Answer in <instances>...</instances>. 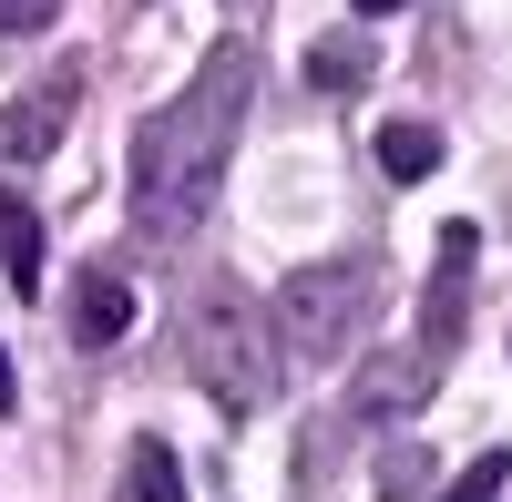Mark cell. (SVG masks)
Listing matches in <instances>:
<instances>
[{
    "label": "cell",
    "mask_w": 512,
    "mask_h": 502,
    "mask_svg": "<svg viewBox=\"0 0 512 502\" xmlns=\"http://www.w3.org/2000/svg\"><path fill=\"white\" fill-rule=\"evenodd\" d=\"M246 103H256V52L246 41H216V52L195 62V82L134 134V226L154 246H185L205 226L216 175H226V154L246 134Z\"/></svg>",
    "instance_id": "obj_1"
},
{
    "label": "cell",
    "mask_w": 512,
    "mask_h": 502,
    "mask_svg": "<svg viewBox=\"0 0 512 502\" xmlns=\"http://www.w3.org/2000/svg\"><path fill=\"white\" fill-rule=\"evenodd\" d=\"M185 369L195 390L226 410V421H246V410H267L277 380H287V349H277V318L246 298L236 277H205L195 308H185Z\"/></svg>",
    "instance_id": "obj_2"
},
{
    "label": "cell",
    "mask_w": 512,
    "mask_h": 502,
    "mask_svg": "<svg viewBox=\"0 0 512 502\" xmlns=\"http://www.w3.org/2000/svg\"><path fill=\"white\" fill-rule=\"evenodd\" d=\"M369 308H379V267L369 257H318V267H297L287 287H277V349L297 359V369H338L359 349V328H369Z\"/></svg>",
    "instance_id": "obj_3"
},
{
    "label": "cell",
    "mask_w": 512,
    "mask_h": 502,
    "mask_svg": "<svg viewBox=\"0 0 512 502\" xmlns=\"http://www.w3.org/2000/svg\"><path fill=\"white\" fill-rule=\"evenodd\" d=\"M72 93H82V62H62L52 82H31V93L11 103V123H0V144H11V164H41L62 144V123H72Z\"/></svg>",
    "instance_id": "obj_4"
},
{
    "label": "cell",
    "mask_w": 512,
    "mask_h": 502,
    "mask_svg": "<svg viewBox=\"0 0 512 502\" xmlns=\"http://www.w3.org/2000/svg\"><path fill=\"white\" fill-rule=\"evenodd\" d=\"M461 308H472V226H451V236H441L431 298H420V349H431V359H451V339H461Z\"/></svg>",
    "instance_id": "obj_5"
},
{
    "label": "cell",
    "mask_w": 512,
    "mask_h": 502,
    "mask_svg": "<svg viewBox=\"0 0 512 502\" xmlns=\"http://www.w3.org/2000/svg\"><path fill=\"white\" fill-rule=\"evenodd\" d=\"M123 328H134V287H123L113 267H82L72 277V339L82 349H113Z\"/></svg>",
    "instance_id": "obj_6"
},
{
    "label": "cell",
    "mask_w": 512,
    "mask_h": 502,
    "mask_svg": "<svg viewBox=\"0 0 512 502\" xmlns=\"http://www.w3.org/2000/svg\"><path fill=\"white\" fill-rule=\"evenodd\" d=\"M441 380V359L431 349H410V359H369V380H359V421H400V410H420Z\"/></svg>",
    "instance_id": "obj_7"
},
{
    "label": "cell",
    "mask_w": 512,
    "mask_h": 502,
    "mask_svg": "<svg viewBox=\"0 0 512 502\" xmlns=\"http://www.w3.org/2000/svg\"><path fill=\"white\" fill-rule=\"evenodd\" d=\"M0 267H11L21 298H41V216H31L21 195H0Z\"/></svg>",
    "instance_id": "obj_8"
},
{
    "label": "cell",
    "mask_w": 512,
    "mask_h": 502,
    "mask_svg": "<svg viewBox=\"0 0 512 502\" xmlns=\"http://www.w3.org/2000/svg\"><path fill=\"white\" fill-rule=\"evenodd\" d=\"M123 502H185V472H175V451H164V441H134V451H123Z\"/></svg>",
    "instance_id": "obj_9"
},
{
    "label": "cell",
    "mask_w": 512,
    "mask_h": 502,
    "mask_svg": "<svg viewBox=\"0 0 512 502\" xmlns=\"http://www.w3.org/2000/svg\"><path fill=\"white\" fill-rule=\"evenodd\" d=\"M379 164H390L400 185H420L441 164V134H431V123H379Z\"/></svg>",
    "instance_id": "obj_10"
},
{
    "label": "cell",
    "mask_w": 512,
    "mask_h": 502,
    "mask_svg": "<svg viewBox=\"0 0 512 502\" xmlns=\"http://www.w3.org/2000/svg\"><path fill=\"white\" fill-rule=\"evenodd\" d=\"M359 72H369V31H328L318 52H308V82H318V93H349Z\"/></svg>",
    "instance_id": "obj_11"
},
{
    "label": "cell",
    "mask_w": 512,
    "mask_h": 502,
    "mask_svg": "<svg viewBox=\"0 0 512 502\" xmlns=\"http://www.w3.org/2000/svg\"><path fill=\"white\" fill-rule=\"evenodd\" d=\"M502 482H512V462H502V451H482V462L461 472V482H451L441 502H502Z\"/></svg>",
    "instance_id": "obj_12"
},
{
    "label": "cell",
    "mask_w": 512,
    "mask_h": 502,
    "mask_svg": "<svg viewBox=\"0 0 512 502\" xmlns=\"http://www.w3.org/2000/svg\"><path fill=\"white\" fill-rule=\"evenodd\" d=\"M62 0H0V41H31V31H52Z\"/></svg>",
    "instance_id": "obj_13"
},
{
    "label": "cell",
    "mask_w": 512,
    "mask_h": 502,
    "mask_svg": "<svg viewBox=\"0 0 512 502\" xmlns=\"http://www.w3.org/2000/svg\"><path fill=\"white\" fill-rule=\"evenodd\" d=\"M379 482H390V502H410L420 482H431V462H420V451H390V462H379Z\"/></svg>",
    "instance_id": "obj_14"
},
{
    "label": "cell",
    "mask_w": 512,
    "mask_h": 502,
    "mask_svg": "<svg viewBox=\"0 0 512 502\" xmlns=\"http://www.w3.org/2000/svg\"><path fill=\"white\" fill-rule=\"evenodd\" d=\"M21 410V380H11V349H0V421H11Z\"/></svg>",
    "instance_id": "obj_15"
},
{
    "label": "cell",
    "mask_w": 512,
    "mask_h": 502,
    "mask_svg": "<svg viewBox=\"0 0 512 502\" xmlns=\"http://www.w3.org/2000/svg\"><path fill=\"white\" fill-rule=\"evenodd\" d=\"M349 11H400V0H349Z\"/></svg>",
    "instance_id": "obj_16"
}]
</instances>
